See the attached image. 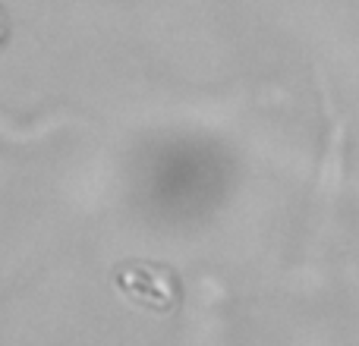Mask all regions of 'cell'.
<instances>
[{
    "label": "cell",
    "mask_w": 359,
    "mask_h": 346,
    "mask_svg": "<svg viewBox=\"0 0 359 346\" xmlns=\"http://www.w3.org/2000/svg\"><path fill=\"white\" fill-rule=\"evenodd\" d=\"M114 286L120 296H126L133 305H142L151 312H170L180 305V280L168 265L158 261L133 258L114 271Z\"/></svg>",
    "instance_id": "obj_1"
}]
</instances>
